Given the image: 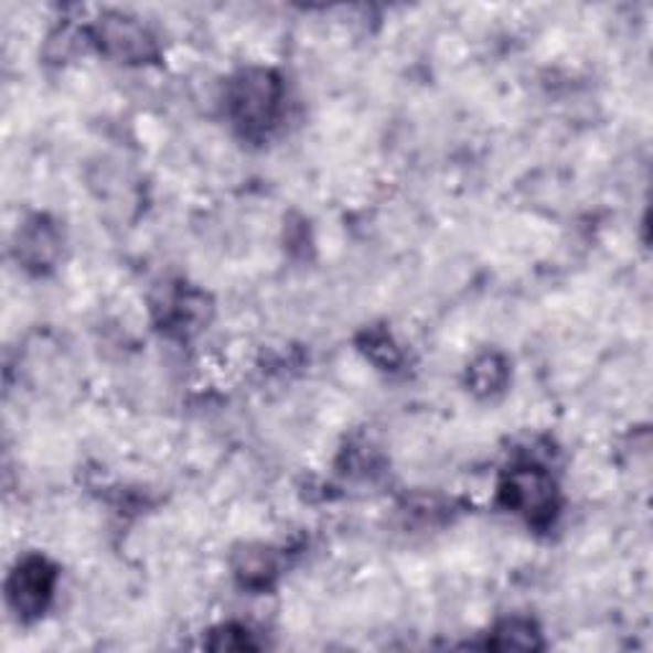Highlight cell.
Returning a JSON list of instances; mask_svg holds the SVG:
<instances>
[{"instance_id":"obj_10","label":"cell","mask_w":653,"mask_h":653,"mask_svg":"<svg viewBox=\"0 0 653 653\" xmlns=\"http://www.w3.org/2000/svg\"><path fill=\"white\" fill-rule=\"evenodd\" d=\"M365 350H367V355H371L378 365H396L398 361H402L394 340H390V334H386V332H373L371 338H367Z\"/></svg>"},{"instance_id":"obj_4","label":"cell","mask_w":653,"mask_h":653,"mask_svg":"<svg viewBox=\"0 0 653 653\" xmlns=\"http://www.w3.org/2000/svg\"><path fill=\"white\" fill-rule=\"evenodd\" d=\"M56 569L44 557H29L8 577V602L21 618H39L54 595Z\"/></svg>"},{"instance_id":"obj_6","label":"cell","mask_w":653,"mask_h":653,"mask_svg":"<svg viewBox=\"0 0 653 653\" xmlns=\"http://www.w3.org/2000/svg\"><path fill=\"white\" fill-rule=\"evenodd\" d=\"M276 557L266 546H245L235 557V575H238L240 585L260 590L268 587L276 577Z\"/></svg>"},{"instance_id":"obj_8","label":"cell","mask_w":653,"mask_h":653,"mask_svg":"<svg viewBox=\"0 0 653 653\" xmlns=\"http://www.w3.org/2000/svg\"><path fill=\"white\" fill-rule=\"evenodd\" d=\"M505 378H509V365H505L503 357L495 353L480 355L468 371V383L472 386V390L483 396L501 390Z\"/></svg>"},{"instance_id":"obj_7","label":"cell","mask_w":653,"mask_h":653,"mask_svg":"<svg viewBox=\"0 0 653 653\" xmlns=\"http://www.w3.org/2000/svg\"><path fill=\"white\" fill-rule=\"evenodd\" d=\"M488 646L493 649H542V633L538 628L524 618H511L503 620L501 625L495 628L493 635H490Z\"/></svg>"},{"instance_id":"obj_5","label":"cell","mask_w":653,"mask_h":653,"mask_svg":"<svg viewBox=\"0 0 653 653\" xmlns=\"http://www.w3.org/2000/svg\"><path fill=\"white\" fill-rule=\"evenodd\" d=\"M60 253V235L46 220H31L19 233V260L29 266H49Z\"/></svg>"},{"instance_id":"obj_1","label":"cell","mask_w":653,"mask_h":653,"mask_svg":"<svg viewBox=\"0 0 653 653\" xmlns=\"http://www.w3.org/2000/svg\"><path fill=\"white\" fill-rule=\"evenodd\" d=\"M283 87L271 69H245L227 89V110L245 136L260 138L281 116Z\"/></svg>"},{"instance_id":"obj_2","label":"cell","mask_w":653,"mask_h":653,"mask_svg":"<svg viewBox=\"0 0 653 653\" xmlns=\"http://www.w3.org/2000/svg\"><path fill=\"white\" fill-rule=\"evenodd\" d=\"M501 501L509 511L518 513L538 528L549 526L559 511V493L552 475L536 464H521L505 475Z\"/></svg>"},{"instance_id":"obj_9","label":"cell","mask_w":653,"mask_h":653,"mask_svg":"<svg viewBox=\"0 0 653 653\" xmlns=\"http://www.w3.org/2000/svg\"><path fill=\"white\" fill-rule=\"evenodd\" d=\"M210 635L212 639L207 641V649H215V651L256 649V641H253L250 633L240 625H220Z\"/></svg>"},{"instance_id":"obj_3","label":"cell","mask_w":653,"mask_h":653,"mask_svg":"<svg viewBox=\"0 0 653 653\" xmlns=\"http://www.w3.org/2000/svg\"><path fill=\"white\" fill-rule=\"evenodd\" d=\"M93 36L105 54L118 62L141 64L157 56V41L138 19L122 13H108L95 23Z\"/></svg>"}]
</instances>
